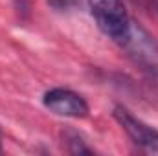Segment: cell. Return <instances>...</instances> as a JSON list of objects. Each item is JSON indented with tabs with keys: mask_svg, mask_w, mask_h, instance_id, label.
Instances as JSON below:
<instances>
[{
	"mask_svg": "<svg viewBox=\"0 0 158 156\" xmlns=\"http://www.w3.org/2000/svg\"><path fill=\"white\" fill-rule=\"evenodd\" d=\"M118 46L143 74L158 81V40L140 22L132 20L129 33Z\"/></svg>",
	"mask_w": 158,
	"mask_h": 156,
	"instance_id": "1",
	"label": "cell"
},
{
	"mask_svg": "<svg viewBox=\"0 0 158 156\" xmlns=\"http://www.w3.org/2000/svg\"><path fill=\"white\" fill-rule=\"evenodd\" d=\"M90 13L98 28L112 40L119 44L131 30L132 18L123 0H86Z\"/></svg>",
	"mask_w": 158,
	"mask_h": 156,
	"instance_id": "2",
	"label": "cell"
},
{
	"mask_svg": "<svg viewBox=\"0 0 158 156\" xmlns=\"http://www.w3.org/2000/svg\"><path fill=\"white\" fill-rule=\"evenodd\" d=\"M112 116L138 149H142L143 153H149V154H158V129L145 123L143 119L136 117L129 109H125L121 105L114 107Z\"/></svg>",
	"mask_w": 158,
	"mask_h": 156,
	"instance_id": "3",
	"label": "cell"
},
{
	"mask_svg": "<svg viewBox=\"0 0 158 156\" xmlns=\"http://www.w3.org/2000/svg\"><path fill=\"white\" fill-rule=\"evenodd\" d=\"M42 103L50 112L63 117H76V119L86 117L90 110L86 99L81 94L70 88H63V86L48 90L42 97Z\"/></svg>",
	"mask_w": 158,
	"mask_h": 156,
	"instance_id": "4",
	"label": "cell"
},
{
	"mask_svg": "<svg viewBox=\"0 0 158 156\" xmlns=\"http://www.w3.org/2000/svg\"><path fill=\"white\" fill-rule=\"evenodd\" d=\"M61 140H63V145L66 147V151L70 154H92L94 153V149L88 145L85 136L81 132H77L76 129L66 127L61 132Z\"/></svg>",
	"mask_w": 158,
	"mask_h": 156,
	"instance_id": "5",
	"label": "cell"
},
{
	"mask_svg": "<svg viewBox=\"0 0 158 156\" xmlns=\"http://www.w3.org/2000/svg\"><path fill=\"white\" fill-rule=\"evenodd\" d=\"M149 4H151V7H155V11L158 13V0H147Z\"/></svg>",
	"mask_w": 158,
	"mask_h": 156,
	"instance_id": "6",
	"label": "cell"
},
{
	"mask_svg": "<svg viewBox=\"0 0 158 156\" xmlns=\"http://www.w3.org/2000/svg\"><path fill=\"white\" fill-rule=\"evenodd\" d=\"M2 142H4V136H2V129H0V154H2V151H4V145H2Z\"/></svg>",
	"mask_w": 158,
	"mask_h": 156,
	"instance_id": "7",
	"label": "cell"
}]
</instances>
